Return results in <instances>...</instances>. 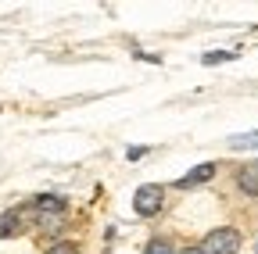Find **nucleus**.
Here are the masks:
<instances>
[{"label": "nucleus", "instance_id": "1", "mask_svg": "<svg viewBox=\"0 0 258 254\" xmlns=\"http://www.w3.org/2000/svg\"><path fill=\"white\" fill-rule=\"evenodd\" d=\"M237 247H240V233L230 229V226H226V229H212L205 236V243H201L205 254H233Z\"/></svg>", "mask_w": 258, "mask_h": 254}, {"label": "nucleus", "instance_id": "2", "mask_svg": "<svg viewBox=\"0 0 258 254\" xmlns=\"http://www.w3.org/2000/svg\"><path fill=\"white\" fill-rule=\"evenodd\" d=\"M161 201H165V190L151 183V186H140V190H137L133 208H137V215L151 218V215H158V211H161Z\"/></svg>", "mask_w": 258, "mask_h": 254}, {"label": "nucleus", "instance_id": "3", "mask_svg": "<svg viewBox=\"0 0 258 254\" xmlns=\"http://www.w3.org/2000/svg\"><path fill=\"white\" fill-rule=\"evenodd\" d=\"M215 176V165L208 161V165H198V168H190L183 179H179V186H201V183H208Z\"/></svg>", "mask_w": 258, "mask_h": 254}, {"label": "nucleus", "instance_id": "4", "mask_svg": "<svg viewBox=\"0 0 258 254\" xmlns=\"http://www.w3.org/2000/svg\"><path fill=\"white\" fill-rule=\"evenodd\" d=\"M32 208H36L40 215H64V201H61V197H50V194L36 197V201H32Z\"/></svg>", "mask_w": 258, "mask_h": 254}, {"label": "nucleus", "instance_id": "5", "mask_svg": "<svg viewBox=\"0 0 258 254\" xmlns=\"http://www.w3.org/2000/svg\"><path fill=\"white\" fill-rule=\"evenodd\" d=\"M22 226V208H11L8 215H0V236H11Z\"/></svg>", "mask_w": 258, "mask_h": 254}, {"label": "nucleus", "instance_id": "6", "mask_svg": "<svg viewBox=\"0 0 258 254\" xmlns=\"http://www.w3.org/2000/svg\"><path fill=\"white\" fill-rule=\"evenodd\" d=\"M230 147H233V150H258V129H254V133L230 136Z\"/></svg>", "mask_w": 258, "mask_h": 254}, {"label": "nucleus", "instance_id": "7", "mask_svg": "<svg viewBox=\"0 0 258 254\" xmlns=\"http://www.w3.org/2000/svg\"><path fill=\"white\" fill-rule=\"evenodd\" d=\"M237 183H240V190H244V194H251V197H258V172H254V168H244Z\"/></svg>", "mask_w": 258, "mask_h": 254}, {"label": "nucleus", "instance_id": "8", "mask_svg": "<svg viewBox=\"0 0 258 254\" xmlns=\"http://www.w3.org/2000/svg\"><path fill=\"white\" fill-rule=\"evenodd\" d=\"M144 254H176V250H172V243H169V240H151Z\"/></svg>", "mask_w": 258, "mask_h": 254}, {"label": "nucleus", "instance_id": "9", "mask_svg": "<svg viewBox=\"0 0 258 254\" xmlns=\"http://www.w3.org/2000/svg\"><path fill=\"white\" fill-rule=\"evenodd\" d=\"M233 54L230 50H215V54H205V65H219V61H230Z\"/></svg>", "mask_w": 258, "mask_h": 254}, {"label": "nucleus", "instance_id": "10", "mask_svg": "<svg viewBox=\"0 0 258 254\" xmlns=\"http://www.w3.org/2000/svg\"><path fill=\"white\" fill-rule=\"evenodd\" d=\"M47 254H79V247H76V243H57V247H50Z\"/></svg>", "mask_w": 258, "mask_h": 254}, {"label": "nucleus", "instance_id": "11", "mask_svg": "<svg viewBox=\"0 0 258 254\" xmlns=\"http://www.w3.org/2000/svg\"><path fill=\"white\" fill-rule=\"evenodd\" d=\"M183 254H205V250H201V247H186Z\"/></svg>", "mask_w": 258, "mask_h": 254}]
</instances>
